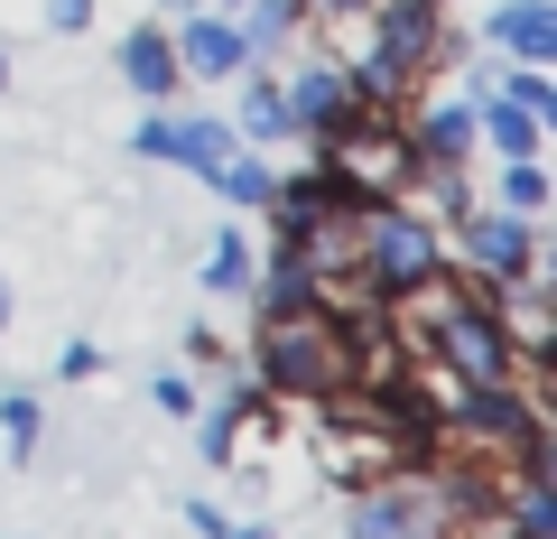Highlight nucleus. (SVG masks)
Listing matches in <instances>:
<instances>
[{
    "instance_id": "27",
    "label": "nucleus",
    "mask_w": 557,
    "mask_h": 539,
    "mask_svg": "<svg viewBox=\"0 0 557 539\" xmlns=\"http://www.w3.org/2000/svg\"><path fill=\"white\" fill-rule=\"evenodd\" d=\"M474 539H511V530H502V520H483V530H474Z\"/></svg>"
},
{
    "instance_id": "5",
    "label": "nucleus",
    "mask_w": 557,
    "mask_h": 539,
    "mask_svg": "<svg viewBox=\"0 0 557 539\" xmlns=\"http://www.w3.org/2000/svg\"><path fill=\"white\" fill-rule=\"evenodd\" d=\"M131 149H139V159H168V168H186V177H214V168L223 159H233V121H205V112H168V102H159V112H149V121H139V131H131Z\"/></svg>"
},
{
    "instance_id": "21",
    "label": "nucleus",
    "mask_w": 557,
    "mask_h": 539,
    "mask_svg": "<svg viewBox=\"0 0 557 539\" xmlns=\"http://www.w3.org/2000/svg\"><path fill=\"white\" fill-rule=\"evenodd\" d=\"M38 20L57 28V38H84V28H94V0H47Z\"/></svg>"
},
{
    "instance_id": "28",
    "label": "nucleus",
    "mask_w": 557,
    "mask_h": 539,
    "mask_svg": "<svg viewBox=\"0 0 557 539\" xmlns=\"http://www.w3.org/2000/svg\"><path fill=\"white\" fill-rule=\"evenodd\" d=\"M0 94H10V57H0Z\"/></svg>"
},
{
    "instance_id": "6",
    "label": "nucleus",
    "mask_w": 557,
    "mask_h": 539,
    "mask_svg": "<svg viewBox=\"0 0 557 539\" xmlns=\"http://www.w3.org/2000/svg\"><path fill=\"white\" fill-rule=\"evenodd\" d=\"M270 409H278V400L260 391L251 372H242L233 391L214 400V409H196V446H205V456H214V465H233V456H251V438L270 446Z\"/></svg>"
},
{
    "instance_id": "20",
    "label": "nucleus",
    "mask_w": 557,
    "mask_h": 539,
    "mask_svg": "<svg viewBox=\"0 0 557 539\" xmlns=\"http://www.w3.org/2000/svg\"><path fill=\"white\" fill-rule=\"evenodd\" d=\"M149 400H159L168 419H196V409H205V400H196V381H186V372H159V381H149Z\"/></svg>"
},
{
    "instance_id": "17",
    "label": "nucleus",
    "mask_w": 557,
    "mask_h": 539,
    "mask_svg": "<svg viewBox=\"0 0 557 539\" xmlns=\"http://www.w3.org/2000/svg\"><path fill=\"white\" fill-rule=\"evenodd\" d=\"M493 205H502V215H520V223H539V215H548V168H539V159H502Z\"/></svg>"
},
{
    "instance_id": "12",
    "label": "nucleus",
    "mask_w": 557,
    "mask_h": 539,
    "mask_svg": "<svg viewBox=\"0 0 557 539\" xmlns=\"http://www.w3.org/2000/svg\"><path fill=\"white\" fill-rule=\"evenodd\" d=\"M474 140H493V159H539L548 121H539L530 102H511V94H483L474 102Z\"/></svg>"
},
{
    "instance_id": "9",
    "label": "nucleus",
    "mask_w": 557,
    "mask_h": 539,
    "mask_svg": "<svg viewBox=\"0 0 557 539\" xmlns=\"http://www.w3.org/2000/svg\"><path fill=\"white\" fill-rule=\"evenodd\" d=\"M112 65H121V84H131L139 102H168V94L186 84V65H177V38H168L159 20L121 28V38H112Z\"/></svg>"
},
{
    "instance_id": "11",
    "label": "nucleus",
    "mask_w": 557,
    "mask_h": 539,
    "mask_svg": "<svg viewBox=\"0 0 557 539\" xmlns=\"http://www.w3.org/2000/svg\"><path fill=\"white\" fill-rule=\"evenodd\" d=\"M409 149L428 168H465V159H474V102H465V94L418 102V112H409Z\"/></svg>"
},
{
    "instance_id": "7",
    "label": "nucleus",
    "mask_w": 557,
    "mask_h": 539,
    "mask_svg": "<svg viewBox=\"0 0 557 539\" xmlns=\"http://www.w3.org/2000/svg\"><path fill=\"white\" fill-rule=\"evenodd\" d=\"M251 307H260V317H298V307H325V270H317V252L278 233V242H270V260H251Z\"/></svg>"
},
{
    "instance_id": "19",
    "label": "nucleus",
    "mask_w": 557,
    "mask_h": 539,
    "mask_svg": "<svg viewBox=\"0 0 557 539\" xmlns=\"http://www.w3.org/2000/svg\"><path fill=\"white\" fill-rule=\"evenodd\" d=\"M38 428H47V419H38V400H28V391H0V446H10L20 465L38 456Z\"/></svg>"
},
{
    "instance_id": "22",
    "label": "nucleus",
    "mask_w": 557,
    "mask_h": 539,
    "mask_svg": "<svg viewBox=\"0 0 557 539\" xmlns=\"http://www.w3.org/2000/svg\"><path fill=\"white\" fill-rule=\"evenodd\" d=\"M57 372H65V381H94V372H102V344H65Z\"/></svg>"
},
{
    "instance_id": "18",
    "label": "nucleus",
    "mask_w": 557,
    "mask_h": 539,
    "mask_svg": "<svg viewBox=\"0 0 557 539\" xmlns=\"http://www.w3.org/2000/svg\"><path fill=\"white\" fill-rule=\"evenodd\" d=\"M196 280L214 289V298H242V289H251V242H242V233H214V252H205Z\"/></svg>"
},
{
    "instance_id": "3",
    "label": "nucleus",
    "mask_w": 557,
    "mask_h": 539,
    "mask_svg": "<svg viewBox=\"0 0 557 539\" xmlns=\"http://www.w3.org/2000/svg\"><path fill=\"white\" fill-rule=\"evenodd\" d=\"M446 260H456L474 289L539 280V270H548V260H539V223L502 215V205H465V215H456V242H446Z\"/></svg>"
},
{
    "instance_id": "14",
    "label": "nucleus",
    "mask_w": 557,
    "mask_h": 539,
    "mask_svg": "<svg viewBox=\"0 0 557 539\" xmlns=\"http://www.w3.org/2000/svg\"><path fill=\"white\" fill-rule=\"evenodd\" d=\"M493 520H502L511 539H557V483L511 465V483H502V512H493Z\"/></svg>"
},
{
    "instance_id": "23",
    "label": "nucleus",
    "mask_w": 557,
    "mask_h": 539,
    "mask_svg": "<svg viewBox=\"0 0 557 539\" xmlns=\"http://www.w3.org/2000/svg\"><path fill=\"white\" fill-rule=\"evenodd\" d=\"M186 530H205V539H223V530H233V520H223L214 502H186Z\"/></svg>"
},
{
    "instance_id": "2",
    "label": "nucleus",
    "mask_w": 557,
    "mask_h": 539,
    "mask_svg": "<svg viewBox=\"0 0 557 539\" xmlns=\"http://www.w3.org/2000/svg\"><path fill=\"white\" fill-rule=\"evenodd\" d=\"M354 270L381 289V298H409V289H428L446 270V233L437 215H409V196L372 205V215H354Z\"/></svg>"
},
{
    "instance_id": "24",
    "label": "nucleus",
    "mask_w": 557,
    "mask_h": 539,
    "mask_svg": "<svg viewBox=\"0 0 557 539\" xmlns=\"http://www.w3.org/2000/svg\"><path fill=\"white\" fill-rule=\"evenodd\" d=\"M223 539H278V530H270V520H233V530H223Z\"/></svg>"
},
{
    "instance_id": "26",
    "label": "nucleus",
    "mask_w": 557,
    "mask_h": 539,
    "mask_svg": "<svg viewBox=\"0 0 557 539\" xmlns=\"http://www.w3.org/2000/svg\"><path fill=\"white\" fill-rule=\"evenodd\" d=\"M0 335H10V280H0Z\"/></svg>"
},
{
    "instance_id": "10",
    "label": "nucleus",
    "mask_w": 557,
    "mask_h": 539,
    "mask_svg": "<svg viewBox=\"0 0 557 539\" xmlns=\"http://www.w3.org/2000/svg\"><path fill=\"white\" fill-rule=\"evenodd\" d=\"M483 47H502L511 65H557V10L548 0H502V10H483Z\"/></svg>"
},
{
    "instance_id": "16",
    "label": "nucleus",
    "mask_w": 557,
    "mask_h": 539,
    "mask_svg": "<svg viewBox=\"0 0 557 539\" xmlns=\"http://www.w3.org/2000/svg\"><path fill=\"white\" fill-rule=\"evenodd\" d=\"M233 20H242V38H251V57H270V47H288L307 28V0H242Z\"/></svg>"
},
{
    "instance_id": "1",
    "label": "nucleus",
    "mask_w": 557,
    "mask_h": 539,
    "mask_svg": "<svg viewBox=\"0 0 557 539\" xmlns=\"http://www.w3.org/2000/svg\"><path fill=\"white\" fill-rule=\"evenodd\" d=\"M251 381L270 400H335L344 381H354V363H344V317L335 307H298V317H260L251 335Z\"/></svg>"
},
{
    "instance_id": "25",
    "label": "nucleus",
    "mask_w": 557,
    "mask_h": 539,
    "mask_svg": "<svg viewBox=\"0 0 557 539\" xmlns=\"http://www.w3.org/2000/svg\"><path fill=\"white\" fill-rule=\"evenodd\" d=\"M159 10H168V20H186V10H205V0H159Z\"/></svg>"
},
{
    "instance_id": "29",
    "label": "nucleus",
    "mask_w": 557,
    "mask_h": 539,
    "mask_svg": "<svg viewBox=\"0 0 557 539\" xmlns=\"http://www.w3.org/2000/svg\"><path fill=\"white\" fill-rule=\"evenodd\" d=\"M223 10H242V0H223Z\"/></svg>"
},
{
    "instance_id": "4",
    "label": "nucleus",
    "mask_w": 557,
    "mask_h": 539,
    "mask_svg": "<svg viewBox=\"0 0 557 539\" xmlns=\"http://www.w3.org/2000/svg\"><path fill=\"white\" fill-rule=\"evenodd\" d=\"M288 94V140H317V149H335L344 131H354V75H344V57H307L298 75L278 84Z\"/></svg>"
},
{
    "instance_id": "15",
    "label": "nucleus",
    "mask_w": 557,
    "mask_h": 539,
    "mask_svg": "<svg viewBox=\"0 0 557 539\" xmlns=\"http://www.w3.org/2000/svg\"><path fill=\"white\" fill-rule=\"evenodd\" d=\"M205 186H214V196L233 205V215H270V186H278V177H270V168L251 159V149H233V159H223V168H214Z\"/></svg>"
},
{
    "instance_id": "13",
    "label": "nucleus",
    "mask_w": 557,
    "mask_h": 539,
    "mask_svg": "<svg viewBox=\"0 0 557 539\" xmlns=\"http://www.w3.org/2000/svg\"><path fill=\"white\" fill-rule=\"evenodd\" d=\"M242 112H233V140H251V149H270V140H288V94H278V75H260V65H242Z\"/></svg>"
},
{
    "instance_id": "8",
    "label": "nucleus",
    "mask_w": 557,
    "mask_h": 539,
    "mask_svg": "<svg viewBox=\"0 0 557 539\" xmlns=\"http://www.w3.org/2000/svg\"><path fill=\"white\" fill-rule=\"evenodd\" d=\"M168 38H177V65L205 75V84H233L251 65V38H242L233 10H186V28H168Z\"/></svg>"
}]
</instances>
